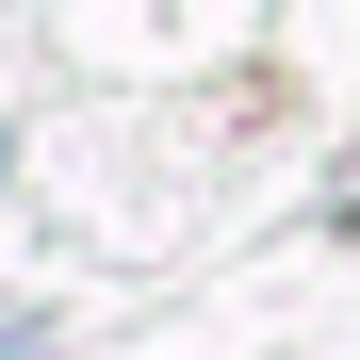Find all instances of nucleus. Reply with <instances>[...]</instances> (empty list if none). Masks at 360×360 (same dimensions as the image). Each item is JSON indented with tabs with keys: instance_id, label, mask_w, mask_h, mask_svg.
Here are the masks:
<instances>
[{
	"instance_id": "f257e3e1",
	"label": "nucleus",
	"mask_w": 360,
	"mask_h": 360,
	"mask_svg": "<svg viewBox=\"0 0 360 360\" xmlns=\"http://www.w3.org/2000/svg\"><path fill=\"white\" fill-rule=\"evenodd\" d=\"M0 360H33V328H17V311H0Z\"/></svg>"
}]
</instances>
